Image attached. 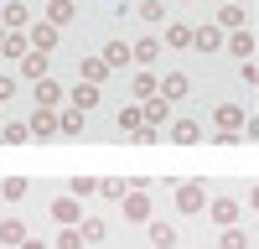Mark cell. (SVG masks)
Segmentation results:
<instances>
[{
	"label": "cell",
	"instance_id": "cell-1",
	"mask_svg": "<svg viewBox=\"0 0 259 249\" xmlns=\"http://www.w3.org/2000/svg\"><path fill=\"white\" fill-rule=\"evenodd\" d=\"M202 202H207L202 182H177V208L182 213H202Z\"/></svg>",
	"mask_w": 259,
	"mask_h": 249
},
{
	"label": "cell",
	"instance_id": "cell-2",
	"mask_svg": "<svg viewBox=\"0 0 259 249\" xmlns=\"http://www.w3.org/2000/svg\"><path fill=\"white\" fill-rule=\"evenodd\" d=\"M207 213H212V223H218V228H239V202H233V197H212Z\"/></svg>",
	"mask_w": 259,
	"mask_h": 249
},
{
	"label": "cell",
	"instance_id": "cell-3",
	"mask_svg": "<svg viewBox=\"0 0 259 249\" xmlns=\"http://www.w3.org/2000/svg\"><path fill=\"white\" fill-rule=\"evenodd\" d=\"M26 124H31V135H36V140H52V135L62 130V119H57L52 109H36V114H31Z\"/></svg>",
	"mask_w": 259,
	"mask_h": 249
},
{
	"label": "cell",
	"instance_id": "cell-4",
	"mask_svg": "<svg viewBox=\"0 0 259 249\" xmlns=\"http://www.w3.org/2000/svg\"><path fill=\"white\" fill-rule=\"evenodd\" d=\"M177 145H197L202 140V130H197V119H171V130H166Z\"/></svg>",
	"mask_w": 259,
	"mask_h": 249
},
{
	"label": "cell",
	"instance_id": "cell-5",
	"mask_svg": "<svg viewBox=\"0 0 259 249\" xmlns=\"http://www.w3.org/2000/svg\"><path fill=\"white\" fill-rule=\"evenodd\" d=\"M26 36H31V52H52V47H57V26H52V21H41V26H31Z\"/></svg>",
	"mask_w": 259,
	"mask_h": 249
},
{
	"label": "cell",
	"instance_id": "cell-6",
	"mask_svg": "<svg viewBox=\"0 0 259 249\" xmlns=\"http://www.w3.org/2000/svg\"><path fill=\"white\" fill-rule=\"evenodd\" d=\"M52 218H57L62 228H73V223L83 218V208H78V197H57V202H52Z\"/></svg>",
	"mask_w": 259,
	"mask_h": 249
},
{
	"label": "cell",
	"instance_id": "cell-7",
	"mask_svg": "<svg viewBox=\"0 0 259 249\" xmlns=\"http://www.w3.org/2000/svg\"><path fill=\"white\" fill-rule=\"evenodd\" d=\"M124 218H130V223H145V218H150V197H145V192H130V197H124Z\"/></svg>",
	"mask_w": 259,
	"mask_h": 249
},
{
	"label": "cell",
	"instance_id": "cell-8",
	"mask_svg": "<svg viewBox=\"0 0 259 249\" xmlns=\"http://www.w3.org/2000/svg\"><path fill=\"white\" fill-rule=\"evenodd\" d=\"M94 104H99V83H78V89H73V109H83V114H89Z\"/></svg>",
	"mask_w": 259,
	"mask_h": 249
},
{
	"label": "cell",
	"instance_id": "cell-9",
	"mask_svg": "<svg viewBox=\"0 0 259 249\" xmlns=\"http://www.w3.org/2000/svg\"><path fill=\"white\" fill-rule=\"evenodd\" d=\"M21 73H26V78H47V52H26V57H21Z\"/></svg>",
	"mask_w": 259,
	"mask_h": 249
},
{
	"label": "cell",
	"instance_id": "cell-10",
	"mask_svg": "<svg viewBox=\"0 0 259 249\" xmlns=\"http://www.w3.org/2000/svg\"><path fill=\"white\" fill-rule=\"evenodd\" d=\"M145 119L150 124H171V99H145Z\"/></svg>",
	"mask_w": 259,
	"mask_h": 249
},
{
	"label": "cell",
	"instance_id": "cell-11",
	"mask_svg": "<svg viewBox=\"0 0 259 249\" xmlns=\"http://www.w3.org/2000/svg\"><path fill=\"white\" fill-rule=\"evenodd\" d=\"M0 244H26V223H21V218H6V223H0Z\"/></svg>",
	"mask_w": 259,
	"mask_h": 249
},
{
	"label": "cell",
	"instance_id": "cell-12",
	"mask_svg": "<svg viewBox=\"0 0 259 249\" xmlns=\"http://www.w3.org/2000/svg\"><path fill=\"white\" fill-rule=\"evenodd\" d=\"M130 57H135V47H124V42H109V47H104V62H109V68H124Z\"/></svg>",
	"mask_w": 259,
	"mask_h": 249
},
{
	"label": "cell",
	"instance_id": "cell-13",
	"mask_svg": "<svg viewBox=\"0 0 259 249\" xmlns=\"http://www.w3.org/2000/svg\"><path fill=\"white\" fill-rule=\"evenodd\" d=\"M228 52H233V57H249V52H254V31H249V26L233 31V36H228Z\"/></svg>",
	"mask_w": 259,
	"mask_h": 249
},
{
	"label": "cell",
	"instance_id": "cell-14",
	"mask_svg": "<svg viewBox=\"0 0 259 249\" xmlns=\"http://www.w3.org/2000/svg\"><path fill=\"white\" fill-rule=\"evenodd\" d=\"M150 244H156V249H171V244H177V228H171V223H150Z\"/></svg>",
	"mask_w": 259,
	"mask_h": 249
},
{
	"label": "cell",
	"instance_id": "cell-15",
	"mask_svg": "<svg viewBox=\"0 0 259 249\" xmlns=\"http://www.w3.org/2000/svg\"><path fill=\"white\" fill-rule=\"evenodd\" d=\"M0 52H6V57H26V52H31V36L11 31V36H6V47H0Z\"/></svg>",
	"mask_w": 259,
	"mask_h": 249
},
{
	"label": "cell",
	"instance_id": "cell-16",
	"mask_svg": "<svg viewBox=\"0 0 259 249\" xmlns=\"http://www.w3.org/2000/svg\"><path fill=\"white\" fill-rule=\"evenodd\" d=\"M182 94H187V78L182 73H166L161 78V99H182Z\"/></svg>",
	"mask_w": 259,
	"mask_h": 249
},
{
	"label": "cell",
	"instance_id": "cell-17",
	"mask_svg": "<svg viewBox=\"0 0 259 249\" xmlns=\"http://www.w3.org/2000/svg\"><path fill=\"white\" fill-rule=\"evenodd\" d=\"M218 26H233V31H244V6H239V0H233V6H223Z\"/></svg>",
	"mask_w": 259,
	"mask_h": 249
},
{
	"label": "cell",
	"instance_id": "cell-18",
	"mask_svg": "<svg viewBox=\"0 0 259 249\" xmlns=\"http://www.w3.org/2000/svg\"><path fill=\"white\" fill-rule=\"evenodd\" d=\"M57 99H62V89H57V83H47V78H41V83H36V104H41V109H52Z\"/></svg>",
	"mask_w": 259,
	"mask_h": 249
},
{
	"label": "cell",
	"instance_id": "cell-19",
	"mask_svg": "<svg viewBox=\"0 0 259 249\" xmlns=\"http://www.w3.org/2000/svg\"><path fill=\"white\" fill-rule=\"evenodd\" d=\"M197 42V31H187V26H166V47H192Z\"/></svg>",
	"mask_w": 259,
	"mask_h": 249
},
{
	"label": "cell",
	"instance_id": "cell-20",
	"mask_svg": "<svg viewBox=\"0 0 259 249\" xmlns=\"http://www.w3.org/2000/svg\"><path fill=\"white\" fill-rule=\"evenodd\" d=\"M0 140H6V145H26V140H31V124H6Z\"/></svg>",
	"mask_w": 259,
	"mask_h": 249
},
{
	"label": "cell",
	"instance_id": "cell-21",
	"mask_svg": "<svg viewBox=\"0 0 259 249\" xmlns=\"http://www.w3.org/2000/svg\"><path fill=\"white\" fill-rule=\"evenodd\" d=\"M218 244H223V249H249V234H244V228H223Z\"/></svg>",
	"mask_w": 259,
	"mask_h": 249
},
{
	"label": "cell",
	"instance_id": "cell-22",
	"mask_svg": "<svg viewBox=\"0 0 259 249\" xmlns=\"http://www.w3.org/2000/svg\"><path fill=\"white\" fill-rule=\"evenodd\" d=\"M218 31H223V26H202V31H197V42H192V47H197V52H212V47H218Z\"/></svg>",
	"mask_w": 259,
	"mask_h": 249
},
{
	"label": "cell",
	"instance_id": "cell-23",
	"mask_svg": "<svg viewBox=\"0 0 259 249\" xmlns=\"http://www.w3.org/2000/svg\"><path fill=\"white\" fill-rule=\"evenodd\" d=\"M47 21H52V26H62V21H73V0H52Z\"/></svg>",
	"mask_w": 259,
	"mask_h": 249
},
{
	"label": "cell",
	"instance_id": "cell-24",
	"mask_svg": "<svg viewBox=\"0 0 259 249\" xmlns=\"http://www.w3.org/2000/svg\"><path fill=\"white\" fill-rule=\"evenodd\" d=\"M83 124H89L83 109H68V114H62V135H83Z\"/></svg>",
	"mask_w": 259,
	"mask_h": 249
},
{
	"label": "cell",
	"instance_id": "cell-25",
	"mask_svg": "<svg viewBox=\"0 0 259 249\" xmlns=\"http://www.w3.org/2000/svg\"><path fill=\"white\" fill-rule=\"evenodd\" d=\"M104 73H109V62H104V57H89V62H83V78H89V83H99Z\"/></svg>",
	"mask_w": 259,
	"mask_h": 249
},
{
	"label": "cell",
	"instance_id": "cell-26",
	"mask_svg": "<svg viewBox=\"0 0 259 249\" xmlns=\"http://www.w3.org/2000/svg\"><path fill=\"white\" fill-rule=\"evenodd\" d=\"M0 197H6V202H21V197H26V182H21V177H11L6 187H0Z\"/></svg>",
	"mask_w": 259,
	"mask_h": 249
},
{
	"label": "cell",
	"instance_id": "cell-27",
	"mask_svg": "<svg viewBox=\"0 0 259 249\" xmlns=\"http://www.w3.org/2000/svg\"><path fill=\"white\" fill-rule=\"evenodd\" d=\"M57 249H83V228H62V234H57Z\"/></svg>",
	"mask_w": 259,
	"mask_h": 249
},
{
	"label": "cell",
	"instance_id": "cell-28",
	"mask_svg": "<svg viewBox=\"0 0 259 249\" xmlns=\"http://www.w3.org/2000/svg\"><path fill=\"white\" fill-rule=\"evenodd\" d=\"M156 52H161V42H140V47H135V62H145V68H150Z\"/></svg>",
	"mask_w": 259,
	"mask_h": 249
},
{
	"label": "cell",
	"instance_id": "cell-29",
	"mask_svg": "<svg viewBox=\"0 0 259 249\" xmlns=\"http://www.w3.org/2000/svg\"><path fill=\"white\" fill-rule=\"evenodd\" d=\"M104 239V223L99 218H83V244H99Z\"/></svg>",
	"mask_w": 259,
	"mask_h": 249
},
{
	"label": "cell",
	"instance_id": "cell-30",
	"mask_svg": "<svg viewBox=\"0 0 259 249\" xmlns=\"http://www.w3.org/2000/svg\"><path fill=\"white\" fill-rule=\"evenodd\" d=\"M130 140H135V145H150V140H161V130H156V124H140V130H130Z\"/></svg>",
	"mask_w": 259,
	"mask_h": 249
},
{
	"label": "cell",
	"instance_id": "cell-31",
	"mask_svg": "<svg viewBox=\"0 0 259 249\" xmlns=\"http://www.w3.org/2000/svg\"><path fill=\"white\" fill-rule=\"evenodd\" d=\"M21 21H26V6H21V0H11V6H6V31L21 26Z\"/></svg>",
	"mask_w": 259,
	"mask_h": 249
},
{
	"label": "cell",
	"instance_id": "cell-32",
	"mask_svg": "<svg viewBox=\"0 0 259 249\" xmlns=\"http://www.w3.org/2000/svg\"><path fill=\"white\" fill-rule=\"evenodd\" d=\"M140 16H145V21H161V16H166V0H145Z\"/></svg>",
	"mask_w": 259,
	"mask_h": 249
},
{
	"label": "cell",
	"instance_id": "cell-33",
	"mask_svg": "<svg viewBox=\"0 0 259 249\" xmlns=\"http://www.w3.org/2000/svg\"><path fill=\"white\" fill-rule=\"evenodd\" d=\"M135 94H140V99H156V78L140 73V78H135Z\"/></svg>",
	"mask_w": 259,
	"mask_h": 249
},
{
	"label": "cell",
	"instance_id": "cell-34",
	"mask_svg": "<svg viewBox=\"0 0 259 249\" xmlns=\"http://www.w3.org/2000/svg\"><path fill=\"white\" fill-rule=\"evenodd\" d=\"M89 192H99V182H89V177H73V197H89Z\"/></svg>",
	"mask_w": 259,
	"mask_h": 249
},
{
	"label": "cell",
	"instance_id": "cell-35",
	"mask_svg": "<svg viewBox=\"0 0 259 249\" xmlns=\"http://www.w3.org/2000/svg\"><path fill=\"white\" fill-rule=\"evenodd\" d=\"M140 114H145V109H124V114H119V124H124V130H140Z\"/></svg>",
	"mask_w": 259,
	"mask_h": 249
},
{
	"label": "cell",
	"instance_id": "cell-36",
	"mask_svg": "<svg viewBox=\"0 0 259 249\" xmlns=\"http://www.w3.org/2000/svg\"><path fill=\"white\" fill-rule=\"evenodd\" d=\"M11 94H16V78H6V73H0V104H6Z\"/></svg>",
	"mask_w": 259,
	"mask_h": 249
},
{
	"label": "cell",
	"instance_id": "cell-37",
	"mask_svg": "<svg viewBox=\"0 0 259 249\" xmlns=\"http://www.w3.org/2000/svg\"><path fill=\"white\" fill-rule=\"evenodd\" d=\"M21 249H47V244H41V239H26V244H21Z\"/></svg>",
	"mask_w": 259,
	"mask_h": 249
},
{
	"label": "cell",
	"instance_id": "cell-38",
	"mask_svg": "<svg viewBox=\"0 0 259 249\" xmlns=\"http://www.w3.org/2000/svg\"><path fill=\"white\" fill-rule=\"evenodd\" d=\"M6 36H11V31H6V21H0V47H6Z\"/></svg>",
	"mask_w": 259,
	"mask_h": 249
}]
</instances>
